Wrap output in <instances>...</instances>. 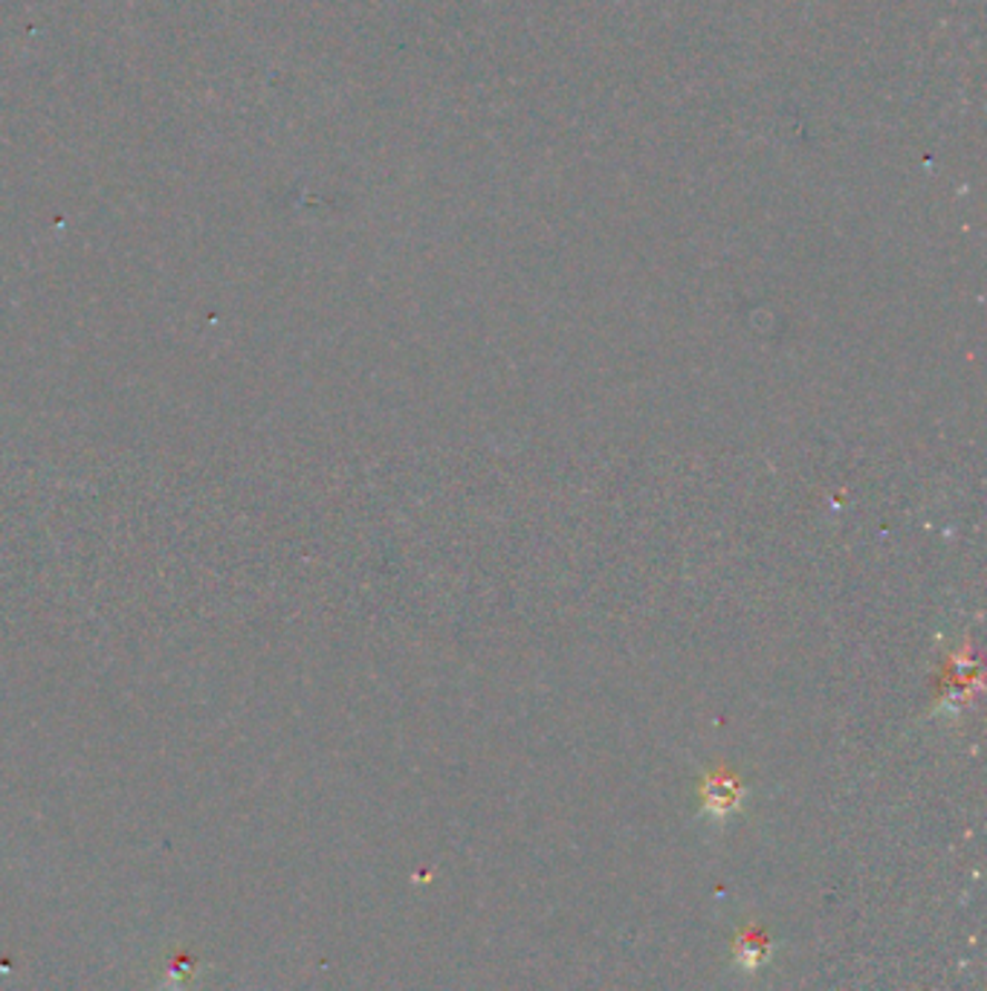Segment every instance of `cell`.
Masks as SVG:
<instances>
[{"instance_id":"obj_1","label":"cell","mask_w":987,"mask_h":991,"mask_svg":"<svg viewBox=\"0 0 987 991\" xmlns=\"http://www.w3.org/2000/svg\"><path fill=\"white\" fill-rule=\"evenodd\" d=\"M701 800H704V815L710 820H721L739 812L744 800L742 783L735 780L733 775H710L701 789Z\"/></svg>"},{"instance_id":"obj_2","label":"cell","mask_w":987,"mask_h":991,"mask_svg":"<svg viewBox=\"0 0 987 991\" xmlns=\"http://www.w3.org/2000/svg\"><path fill=\"white\" fill-rule=\"evenodd\" d=\"M771 960V940L759 925L742 927L733 940V963L744 971V974H753V971L762 969L764 963Z\"/></svg>"}]
</instances>
